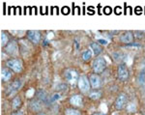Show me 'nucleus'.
Listing matches in <instances>:
<instances>
[{"mask_svg": "<svg viewBox=\"0 0 145 115\" xmlns=\"http://www.w3.org/2000/svg\"><path fill=\"white\" fill-rule=\"evenodd\" d=\"M105 67H106V63H105V59L103 57H99L97 59H95V61L93 62V70L95 73L100 74L105 71Z\"/></svg>", "mask_w": 145, "mask_h": 115, "instance_id": "nucleus-1", "label": "nucleus"}, {"mask_svg": "<svg viewBox=\"0 0 145 115\" xmlns=\"http://www.w3.org/2000/svg\"><path fill=\"white\" fill-rule=\"evenodd\" d=\"M7 67L12 69L16 73H20L22 71V64L18 59H10L7 61Z\"/></svg>", "mask_w": 145, "mask_h": 115, "instance_id": "nucleus-2", "label": "nucleus"}, {"mask_svg": "<svg viewBox=\"0 0 145 115\" xmlns=\"http://www.w3.org/2000/svg\"><path fill=\"white\" fill-rule=\"evenodd\" d=\"M65 78L67 79V81L70 84H75V82L78 81V79H79L78 74L74 70H68L65 73Z\"/></svg>", "mask_w": 145, "mask_h": 115, "instance_id": "nucleus-3", "label": "nucleus"}, {"mask_svg": "<svg viewBox=\"0 0 145 115\" xmlns=\"http://www.w3.org/2000/svg\"><path fill=\"white\" fill-rule=\"evenodd\" d=\"M78 87L82 92H88L90 89V82L85 75H80L78 79Z\"/></svg>", "mask_w": 145, "mask_h": 115, "instance_id": "nucleus-4", "label": "nucleus"}, {"mask_svg": "<svg viewBox=\"0 0 145 115\" xmlns=\"http://www.w3.org/2000/svg\"><path fill=\"white\" fill-rule=\"evenodd\" d=\"M127 101H128V98L125 94H121L118 96V98L116 99L115 101V107L117 109H122L124 108L127 105Z\"/></svg>", "mask_w": 145, "mask_h": 115, "instance_id": "nucleus-5", "label": "nucleus"}, {"mask_svg": "<svg viewBox=\"0 0 145 115\" xmlns=\"http://www.w3.org/2000/svg\"><path fill=\"white\" fill-rule=\"evenodd\" d=\"M27 37L32 43L38 44L41 40V32L38 30H30L27 32Z\"/></svg>", "mask_w": 145, "mask_h": 115, "instance_id": "nucleus-6", "label": "nucleus"}, {"mask_svg": "<svg viewBox=\"0 0 145 115\" xmlns=\"http://www.w3.org/2000/svg\"><path fill=\"white\" fill-rule=\"evenodd\" d=\"M117 73H118L119 79H121V80H126L129 78V71L128 69H127V67H126V65L124 64L119 65Z\"/></svg>", "mask_w": 145, "mask_h": 115, "instance_id": "nucleus-7", "label": "nucleus"}, {"mask_svg": "<svg viewBox=\"0 0 145 115\" xmlns=\"http://www.w3.org/2000/svg\"><path fill=\"white\" fill-rule=\"evenodd\" d=\"M6 52L10 55H17L18 52V47H17V43L13 41L6 46Z\"/></svg>", "mask_w": 145, "mask_h": 115, "instance_id": "nucleus-8", "label": "nucleus"}, {"mask_svg": "<svg viewBox=\"0 0 145 115\" xmlns=\"http://www.w3.org/2000/svg\"><path fill=\"white\" fill-rule=\"evenodd\" d=\"M90 84L93 88L97 89V88H100L102 85V81L101 78L99 75L97 74H91L90 75Z\"/></svg>", "mask_w": 145, "mask_h": 115, "instance_id": "nucleus-9", "label": "nucleus"}, {"mask_svg": "<svg viewBox=\"0 0 145 115\" xmlns=\"http://www.w3.org/2000/svg\"><path fill=\"white\" fill-rule=\"evenodd\" d=\"M120 40L123 42V43H125V44H131L134 40V34L133 32L131 31H127L125 33H123L121 35V37H120Z\"/></svg>", "mask_w": 145, "mask_h": 115, "instance_id": "nucleus-10", "label": "nucleus"}, {"mask_svg": "<svg viewBox=\"0 0 145 115\" xmlns=\"http://www.w3.org/2000/svg\"><path fill=\"white\" fill-rule=\"evenodd\" d=\"M21 85H22V82H21V80H20V79H17V80L14 81L13 83L11 84L10 87H9V89H8V94L11 95L12 93L17 92V90H18V89L21 87Z\"/></svg>", "mask_w": 145, "mask_h": 115, "instance_id": "nucleus-11", "label": "nucleus"}, {"mask_svg": "<svg viewBox=\"0 0 145 115\" xmlns=\"http://www.w3.org/2000/svg\"><path fill=\"white\" fill-rule=\"evenodd\" d=\"M30 108L33 111H39L43 108V104L41 100H34L30 103Z\"/></svg>", "mask_w": 145, "mask_h": 115, "instance_id": "nucleus-12", "label": "nucleus"}, {"mask_svg": "<svg viewBox=\"0 0 145 115\" xmlns=\"http://www.w3.org/2000/svg\"><path fill=\"white\" fill-rule=\"evenodd\" d=\"M70 103H71L73 105H74V106H81V105H82V98H81L79 95L73 96V97L70 99Z\"/></svg>", "mask_w": 145, "mask_h": 115, "instance_id": "nucleus-13", "label": "nucleus"}, {"mask_svg": "<svg viewBox=\"0 0 145 115\" xmlns=\"http://www.w3.org/2000/svg\"><path fill=\"white\" fill-rule=\"evenodd\" d=\"M11 78H12L11 72L8 69H6V68H2L1 69V79L3 81H8L10 80Z\"/></svg>", "mask_w": 145, "mask_h": 115, "instance_id": "nucleus-14", "label": "nucleus"}, {"mask_svg": "<svg viewBox=\"0 0 145 115\" xmlns=\"http://www.w3.org/2000/svg\"><path fill=\"white\" fill-rule=\"evenodd\" d=\"M90 46H91V48L93 49L94 54L98 55L99 53H101L102 52V47L99 44H97V43H92Z\"/></svg>", "mask_w": 145, "mask_h": 115, "instance_id": "nucleus-15", "label": "nucleus"}, {"mask_svg": "<svg viewBox=\"0 0 145 115\" xmlns=\"http://www.w3.org/2000/svg\"><path fill=\"white\" fill-rule=\"evenodd\" d=\"M38 98H39V100H41V101H46V103L48 101V98H47V93H46V91H43V90H40V91L38 92Z\"/></svg>", "mask_w": 145, "mask_h": 115, "instance_id": "nucleus-16", "label": "nucleus"}, {"mask_svg": "<svg viewBox=\"0 0 145 115\" xmlns=\"http://www.w3.org/2000/svg\"><path fill=\"white\" fill-rule=\"evenodd\" d=\"M21 105V101H20V97H16V98L13 100V103H12V105H13V108L14 109H18Z\"/></svg>", "mask_w": 145, "mask_h": 115, "instance_id": "nucleus-17", "label": "nucleus"}, {"mask_svg": "<svg viewBox=\"0 0 145 115\" xmlns=\"http://www.w3.org/2000/svg\"><path fill=\"white\" fill-rule=\"evenodd\" d=\"M8 42H9V37H8V35H7L6 33H4V32H1V47L7 46Z\"/></svg>", "mask_w": 145, "mask_h": 115, "instance_id": "nucleus-18", "label": "nucleus"}, {"mask_svg": "<svg viewBox=\"0 0 145 115\" xmlns=\"http://www.w3.org/2000/svg\"><path fill=\"white\" fill-rule=\"evenodd\" d=\"M66 115H81L80 111L78 109H74V108H69L65 111Z\"/></svg>", "mask_w": 145, "mask_h": 115, "instance_id": "nucleus-19", "label": "nucleus"}, {"mask_svg": "<svg viewBox=\"0 0 145 115\" xmlns=\"http://www.w3.org/2000/svg\"><path fill=\"white\" fill-rule=\"evenodd\" d=\"M113 58H114L115 61L119 62V61H123L125 59V55L123 53H120V52H114L113 53Z\"/></svg>", "mask_w": 145, "mask_h": 115, "instance_id": "nucleus-20", "label": "nucleus"}, {"mask_svg": "<svg viewBox=\"0 0 145 115\" xmlns=\"http://www.w3.org/2000/svg\"><path fill=\"white\" fill-rule=\"evenodd\" d=\"M89 98L92 99V100H99V99L101 98V92H99V91L91 92V93L89 94Z\"/></svg>", "mask_w": 145, "mask_h": 115, "instance_id": "nucleus-21", "label": "nucleus"}, {"mask_svg": "<svg viewBox=\"0 0 145 115\" xmlns=\"http://www.w3.org/2000/svg\"><path fill=\"white\" fill-rule=\"evenodd\" d=\"M92 52L90 49H88V50H86V51H84L83 52V54H82V59L84 61H87V60H89V59H91V57H92Z\"/></svg>", "mask_w": 145, "mask_h": 115, "instance_id": "nucleus-22", "label": "nucleus"}, {"mask_svg": "<svg viewBox=\"0 0 145 115\" xmlns=\"http://www.w3.org/2000/svg\"><path fill=\"white\" fill-rule=\"evenodd\" d=\"M138 82L140 83L141 85H144L145 84V72H141L140 74H139L138 76Z\"/></svg>", "mask_w": 145, "mask_h": 115, "instance_id": "nucleus-23", "label": "nucleus"}, {"mask_svg": "<svg viewBox=\"0 0 145 115\" xmlns=\"http://www.w3.org/2000/svg\"><path fill=\"white\" fill-rule=\"evenodd\" d=\"M133 34H134V38H136V39H142V38L144 37V33L138 30L133 32Z\"/></svg>", "mask_w": 145, "mask_h": 115, "instance_id": "nucleus-24", "label": "nucleus"}, {"mask_svg": "<svg viewBox=\"0 0 145 115\" xmlns=\"http://www.w3.org/2000/svg\"><path fill=\"white\" fill-rule=\"evenodd\" d=\"M60 95L59 94H57V93H55V94H53L52 96H51V100H49V101H51V103H53V101H57V100H59L60 99Z\"/></svg>", "mask_w": 145, "mask_h": 115, "instance_id": "nucleus-25", "label": "nucleus"}, {"mask_svg": "<svg viewBox=\"0 0 145 115\" xmlns=\"http://www.w3.org/2000/svg\"><path fill=\"white\" fill-rule=\"evenodd\" d=\"M111 12H112V10H111V8H110V7H108V6L105 7V9H104V13H105V15H110Z\"/></svg>", "mask_w": 145, "mask_h": 115, "instance_id": "nucleus-26", "label": "nucleus"}, {"mask_svg": "<svg viewBox=\"0 0 145 115\" xmlns=\"http://www.w3.org/2000/svg\"><path fill=\"white\" fill-rule=\"evenodd\" d=\"M62 13L64 14V15H68V14L70 13V9H69L68 7H64V8L62 9Z\"/></svg>", "mask_w": 145, "mask_h": 115, "instance_id": "nucleus-27", "label": "nucleus"}, {"mask_svg": "<svg viewBox=\"0 0 145 115\" xmlns=\"http://www.w3.org/2000/svg\"><path fill=\"white\" fill-rule=\"evenodd\" d=\"M135 14L136 15H140V14L142 13V9H141V7H136L135 8Z\"/></svg>", "mask_w": 145, "mask_h": 115, "instance_id": "nucleus-28", "label": "nucleus"}, {"mask_svg": "<svg viewBox=\"0 0 145 115\" xmlns=\"http://www.w3.org/2000/svg\"><path fill=\"white\" fill-rule=\"evenodd\" d=\"M57 89H60V90H63V91H65V90L67 89V86H66L65 84H63V83H62V84H60L59 86H58Z\"/></svg>", "mask_w": 145, "mask_h": 115, "instance_id": "nucleus-29", "label": "nucleus"}, {"mask_svg": "<svg viewBox=\"0 0 145 115\" xmlns=\"http://www.w3.org/2000/svg\"><path fill=\"white\" fill-rule=\"evenodd\" d=\"M127 46H128V47H140V44H135V43H131V44H128Z\"/></svg>", "mask_w": 145, "mask_h": 115, "instance_id": "nucleus-30", "label": "nucleus"}, {"mask_svg": "<svg viewBox=\"0 0 145 115\" xmlns=\"http://www.w3.org/2000/svg\"><path fill=\"white\" fill-rule=\"evenodd\" d=\"M115 13L117 14V15H120V14L122 13V9L120 8V7H117V8L115 9Z\"/></svg>", "mask_w": 145, "mask_h": 115, "instance_id": "nucleus-31", "label": "nucleus"}, {"mask_svg": "<svg viewBox=\"0 0 145 115\" xmlns=\"http://www.w3.org/2000/svg\"><path fill=\"white\" fill-rule=\"evenodd\" d=\"M99 44H108V42H106V41L105 40H99Z\"/></svg>", "mask_w": 145, "mask_h": 115, "instance_id": "nucleus-32", "label": "nucleus"}, {"mask_svg": "<svg viewBox=\"0 0 145 115\" xmlns=\"http://www.w3.org/2000/svg\"><path fill=\"white\" fill-rule=\"evenodd\" d=\"M12 115H23V113L20 111H17V112H15V113H13Z\"/></svg>", "mask_w": 145, "mask_h": 115, "instance_id": "nucleus-33", "label": "nucleus"}, {"mask_svg": "<svg viewBox=\"0 0 145 115\" xmlns=\"http://www.w3.org/2000/svg\"><path fill=\"white\" fill-rule=\"evenodd\" d=\"M88 11L91 12V14H94V11H93V9H92V7L91 8H88Z\"/></svg>", "mask_w": 145, "mask_h": 115, "instance_id": "nucleus-34", "label": "nucleus"}, {"mask_svg": "<svg viewBox=\"0 0 145 115\" xmlns=\"http://www.w3.org/2000/svg\"><path fill=\"white\" fill-rule=\"evenodd\" d=\"M74 46H77V49H78V47H78V43L77 42V41L74 42Z\"/></svg>", "mask_w": 145, "mask_h": 115, "instance_id": "nucleus-35", "label": "nucleus"}, {"mask_svg": "<svg viewBox=\"0 0 145 115\" xmlns=\"http://www.w3.org/2000/svg\"><path fill=\"white\" fill-rule=\"evenodd\" d=\"M43 44H44V46H47V40L44 41V43H43Z\"/></svg>", "mask_w": 145, "mask_h": 115, "instance_id": "nucleus-36", "label": "nucleus"}, {"mask_svg": "<svg viewBox=\"0 0 145 115\" xmlns=\"http://www.w3.org/2000/svg\"><path fill=\"white\" fill-rule=\"evenodd\" d=\"M93 115H103L102 113H95V114H93Z\"/></svg>", "mask_w": 145, "mask_h": 115, "instance_id": "nucleus-37", "label": "nucleus"}, {"mask_svg": "<svg viewBox=\"0 0 145 115\" xmlns=\"http://www.w3.org/2000/svg\"><path fill=\"white\" fill-rule=\"evenodd\" d=\"M38 115H46V114H44V113H42V114H38Z\"/></svg>", "mask_w": 145, "mask_h": 115, "instance_id": "nucleus-38", "label": "nucleus"}]
</instances>
